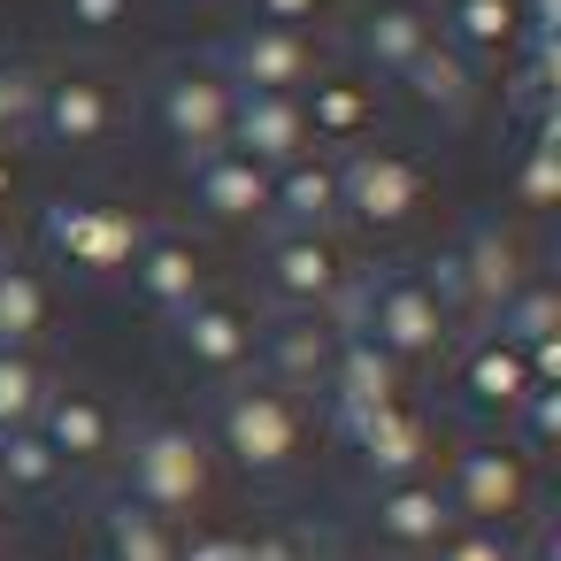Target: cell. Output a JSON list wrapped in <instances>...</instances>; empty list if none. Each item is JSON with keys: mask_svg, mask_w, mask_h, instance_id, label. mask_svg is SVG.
<instances>
[{"mask_svg": "<svg viewBox=\"0 0 561 561\" xmlns=\"http://www.w3.org/2000/svg\"><path fill=\"white\" fill-rule=\"evenodd\" d=\"M515 561H546V546H523V553H515Z\"/></svg>", "mask_w": 561, "mask_h": 561, "instance_id": "cell-41", "label": "cell"}, {"mask_svg": "<svg viewBox=\"0 0 561 561\" xmlns=\"http://www.w3.org/2000/svg\"><path fill=\"white\" fill-rule=\"evenodd\" d=\"M9 201H16V147H0V216H9Z\"/></svg>", "mask_w": 561, "mask_h": 561, "instance_id": "cell-39", "label": "cell"}, {"mask_svg": "<svg viewBox=\"0 0 561 561\" xmlns=\"http://www.w3.org/2000/svg\"><path fill=\"white\" fill-rule=\"evenodd\" d=\"M400 93H408L423 116H438V124L454 131V124H469V108H477V62L454 55L446 39H431V47L400 70Z\"/></svg>", "mask_w": 561, "mask_h": 561, "instance_id": "cell-25", "label": "cell"}, {"mask_svg": "<svg viewBox=\"0 0 561 561\" xmlns=\"http://www.w3.org/2000/svg\"><path fill=\"white\" fill-rule=\"evenodd\" d=\"M0 262H16V239H9V216H0Z\"/></svg>", "mask_w": 561, "mask_h": 561, "instance_id": "cell-40", "label": "cell"}, {"mask_svg": "<svg viewBox=\"0 0 561 561\" xmlns=\"http://www.w3.org/2000/svg\"><path fill=\"white\" fill-rule=\"evenodd\" d=\"M454 362V400L477 415V423H507L515 415V400L530 392V369H523V346H507V339H469L461 354H446Z\"/></svg>", "mask_w": 561, "mask_h": 561, "instance_id": "cell-20", "label": "cell"}, {"mask_svg": "<svg viewBox=\"0 0 561 561\" xmlns=\"http://www.w3.org/2000/svg\"><path fill=\"white\" fill-rule=\"evenodd\" d=\"M247 561H308V553H300V538H285V530H262V538H247Z\"/></svg>", "mask_w": 561, "mask_h": 561, "instance_id": "cell-38", "label": "cell"}, {"mask_svg": "<svg viewBox=\"0 0 561 561\" xmlns=\"http://www.w3.org/2000/svg\"><path fill=\"white\" fill-rule=\"evenodd\" d=\"M93 538H101V561H178V523H162L154 507H139L131 492H101L93 507Z\"/></svg>", "mask_w": 561, "mask_h": 561, "instance_id": "cell-26", "label": "cell"}, {"mask_svg": "<svg viewBox=\"0 0 561 561\" xmlns=\"http://www.w3.org/2000/svg\"><path fill=\"white\" fill-rule=\"evenodd\" d=\"M492 339H507V346H538V339H561V293L546 285V277H530V285H515L500 308H492V323H484Z\"/></svg>", "mask_w": 561, "mask_h": 561, "instance_id": "cell-30", "label": "cell"}, {"mask_svg": "<svg viewBox=\"0 0 561 561\" xmlns=\"http://www.w3.org/2000/svg\"><path fill=\"white\" fill-rule=\"evenodd\" d=\"M224 78L239 93H308V78L323 70L316 39L308 32H277V24H239L224 47H216Z\"/></svg>", "mask_w": 561, "mask_h": 561, "instance_id": "cell-12", "label": "cell"}, {"mask_svg": "<svg viewBox=\"0 0 561 561\" xmlns=\"http://www.w3.org/2000/svg\"><path fill=\"white\" fill-rule=\"evenodd\" d=\"M170 339H178V354H185L193 369H208V377H247V369H254V316H247L231 293L185 300V308L170 316Z\"/></svg>", "mask_w": 561, "mask_h": 561, "instance_id": "cell-15", "label": "cell"}, {"mask_svg": "<svg viewBox=\"0 0 561 561\" xmlns=\"http://www.w3.org/2000/svg\"><path fill=\"white\" fill-rule=\"evenodd\" d=\"M331 346H339V323L331 316H300V308H270L254 323V377L285 385V392H323V369H331Z\"/></svg>", "mask_w": 561, "mask_h": 561, "instance_id": "cell-13", "label": "cell"}, {"mask_svg": "<svg viewBox=\"0 0 561 561\" xmlns=\"http://www.w3.org/2000/svg\"><path fill=\"white\" fill-rule=\"evenodd\" d=\"M262 285H270L277 308L331 316V308L346 300L354 270H346V247L323 239V231H270V247H262Z\"/></svg>", "mask_w": 561, "mask_h": 561, "instance_id": "cell-10", "label": "cell"}, {"mask_svg": "<svg viewBox=\"0 0 561 561\" xmlns=\"http://www.w3.org/2000/svg\"><path fill=\"white\" fill-rule=\"evenodd\" d=\"M339 438L354 446L362 477L369 484H408V477H431V423L415 400H392V408H369V415H346Z\"/></svg>", "mask_w": 561, "mask_h": 561, "instance_id": "cell-14", "label": "cell"}, {"mask_svg": "<svg viewBox=\"0 0 561 561\" xmlns=\"http://www.w3.org/2000/svg\"><path fill=\"white\" fill-rule=\"evenodd\" d=\"M507 423H515V438H507V446H515L523 461L553 454V446H561V385H530V392L515 400V415H507Z\"/></svg>", "mask_w": 561, "mask_h": 561, "instance_id": "cell-32", "label": "cell"}, {"mask_svg": "<svg viewBox=\"0 0 561 561\" xmlns=\"http://www.w3.org/2000/svg\"><path fill=\"white\" fill-rule=\"evenodd\" d=\"M47 446H55V461L78 477V469H108L116 454H124V415H116V400L101 392V385H78V377H55V392H47V408H39V423H32Z\"/></svg>", "mask_w": 561, "mask_h": 561, "instance_id": "cell-11", "label": "cell"}, {"mask_svg": "<svg viewBox=\"0 0 561 561\" xmlns=\"http://www.w3.org/2000/svg\"><path fill=\"white\" fill-rule=\"evenodd\" d=\"M193 178V208L224 231H247V224H270V170H254L239 147H216L201 162H185Z\"/></svg>", "mask_w": 561, "mask_h": 561, "instance_id": "cell-19", "label": "cell"}, {"mask_svg": "<svg viewBox=\"0 0 561 561\" xmlns=\"http://www.w3.org/2000/svg\"><path fill=\"white\" fill-rule=\"evenodd\" d=\"M523 546H515V530H484V523H454L423 561H515Z\"/></svg>", "mask_w": 561, "mask_h": 561, "instance_id": "cell-34", "label": "cell"}, {"mask_svg": "<svg viewBox=\"0 0 561 561\" xmlns=\"http://www.w3.org/2000/svg\"><path fill=\"white\" fill-rule=\"evenodd\" d=\"M39 239H47V247H55V262H70L78 277H124V270H131V254H139V239H147V224H139L124 201L62 193V201H47Z\"/></svg>", "mask_w": 561, "mask_h": 561, "instance_id": "cell-9", "label": "cell"}, {"mask_svg": "<svg viewBox=\"0 0 561 561\" xmlns=\"http://www.w3.org/2000/svg\"><path fill=\"white\" fill-rule=\"evenodd\" d=\"M323 9H331V0H247V24H277V32H308L316 39Z\"/></svg>", "mask_w": 561, "mask_h": 561, "instance_id": "cell-36", "label": "cell"}, {"mask_svg": "<svg viewBox=\"0 0 561 561\" xmlns=\"http://www.w3.org/2000/svg\"><path fill=\"white\" fill-rule=\"evenodd\" d=\"M47 331H55V285H47V270H32L24 254L0 262V346H9V354H39Z\"/></svg>", "mask_w": 561, "mask_h": 561, "instance_id": "cell-28", "label": "cell"}, {"mask_svg": "<svg viewBox=\"0 0 561 561\" xmlns=\"http://www.w3.org/2000/svg\"><path fill=\"white\" fill-rule=\"evenodd\" d=\"M131 285H139V300L170 323L185 300H201V293H208V262H201V247H193L185 231L147 224V239H139V254H131Z\"/></svg>", "mask_w": 561, "mask_h": 561, "instance_id": "cell-21", "label": "cell"}, {"mask_svg": "<svg viewBox=\"0 0 561 561\" xmlns=\"http://www.w3.org/2000/svg\"><path fill=\"white\" fill-rule=\"evenodd\" d=\"M231 108H239V85L224 78L216 55H185V62H170L162 85H154V124H162V139H170L185 162L231 147Z\"/></svg>", "mask_w": 561, "mask_h": 561, "instance_id": "cell-8", "label": "cell"}, {"mask_svg": "<svg viewBox=\"0 0 561 561\" xmlns=\"http://www.w3.org/2000/svg\"><path fill=\"white\" fill-rule=\"evenodd\" d=\"M392 400H408V369H400L392 354H377L362 331H339L331 369H323V408H331V423L369 415V408H392Z\"/></svg>", "mask_w": 561, "mask_h": 561, "instance_id": "cell-18", "label": "cell"}, {"mask_svg": "<svg viewBox=\"0 0 561 561\" xmlns=\"http://www.w3.org/2000/svg\"><path fill=\"white\" fill-rule=\"evenodd\" d=\"M270 231H323L339 239V178H331V154H300L285 170H270Z\"/></svg>", "mask_w": 561, "mask_h": 561, "instance_id": "cell-24", "label": "cell"}, {"mask_svg": "<svg viewBox=\"0 0 561 561\" xmlns=\"http://www.w3.org/2000/svg\"><path fill=\"white\" fill-rule=\"evenodd\" d=\"M300 116H308V147L323 154H346V147H369L377 124H385V101L362 70H316L308 93H300Z\"/></svg>", "mask_w": 561, "mask_h": 561, "instance_id": "cell-16", "label": "cell"}, {"mask_svg": "<svg viewBox=\"0 0 561 561\" xmlns=\"http://www.w3.org/2000/svg\"><path fill=\"white\" fill-rule=\"evenodd\" d=\"M331 323H339V331H362V339H369L377 354H392L408 377H415V369H438V362L454 354V316H446V300L431 293L423 270H369V277H354L346 300L331 308Z\"/></svg>", "mask_w": 561, "mask_h": 561, "instance_id": "cell-1", "label": "cell"}, {"mask_svg": "<svg viewBox=\"0 0 561 561\" xmlns=\"http://www.w3.org/2000/svg\"><path fill=\"white\" fill-rule=\"evenodd\" d=\"M0 515H9V500H0Z\"/></svg>", "mask_w": 561, "mask_h": 561, "instance_id": "cell-42", "label": "cell"}, {"mask_svg": "<svg viewBox=\"0 0 561 561\" xmlns=\"http://www.w3.org/2000/svg\"><path fill=\"white\" fill-rule=\"evenodd\" d=\"M124 124V93L108 70L93 62H62V70H39V116H32V139L47 154H93L108 147Z\"/></svg>", "mask_w": 561, "mask_h": 561, "instance_id": "cell-7", "label": "cell"}, {"mask_svg": "<svg viewBox=\"0 0 561 561\" xmlns=\"http://www.w3.org/2000/svg\"><path fill=\"white\" fill-rule=\"evenodd\" d=\"M438 492H446L454 523L515 530V523L530 515V500H538V461H523V454H515L507 438H469V446H461V454L446 461Z\"/></svg>", "mask_w": 561, "mask_h": 561, "instance_id": "cell-6", "label": "cell"}, {"mask_svg": "<svg viewBox=\"0 0 561 561\" xmlns=\"http://www.w3.org/2000/svg\"><path fill=\"white\" fill-rule=\"evenodd\" d=\"M423 277H431V293L446 300V316H477V323H492V308H500L515 285L538 277V270H530V231L484 216V224H469V231H461Z\"/></svg>", "mask_w": 561, "mask_h": 561, "instance_id": "cell-4", "label": "cell"}, {"mask_svg": "<svg viewBox=\"0 0 561 561\" xmlns=\"http://www.w3.org/2000/svg\"><path fill=\"white\" fill-rule=\"evenodd\" d=\"M178 561H247V538H231V530H193V538H178Z\"/></svg>", "mask_w": 561, "mask_h": 561, "instance_id": "cell-37", "label": "cell"}, {"mask_svg": "<svg viewBox=\"0 0 561 561\" xmlns=\"http://www.w3.org/2000/svg\"><path fill=\"white\" fill-rule=\"evenodd\" d=\"M331 178H339V231H369V239H392L423 216V162L408 147H346L331 154Z\"/></svg>", "mask_w": 561, "mask_h": 561, "instance_id": "cell-5", "label": "cell"}, {"mask_svg": "<svg viewBox=\"0 0 561 561\" xmlns=\"http://www.w3.org/2000/svg\"><path fill=\"white\" fill-rule=\"evenodd\" d=\"M208 446L216 461H231L254 484H285L308 454V400L270 385V377H224L216 408H208Z\"/></svg>", "mask_w": 561, "mask_h": 561, "instance_id": "cell-2", "label": "cell"}, {"mask_svg": "<svg viewBox=\"0 0 561 561\" xmlns=\"http://www.w3.org/2000/svg\"><path fill=\"white\" fill-rule=\"evenodd\" d=\"M231 147L254 162V170H285L308 154V116H300V93H239L231 108Z\"/></svg>", "mask_w": 561, "mask_h": 561, "instance_id": "cell-23", "label": "cell"}, {"mask_svg": "<svg viewBox=\"0 0 561 561\" xmlns=\"http://www.w3.org/2000/svg\"><path fill=\"white\" fill-rule=\"evenodd\" d=\"M369 523H377V538H385L400 561H423V553L454 530V507H446L438 477H408V484H377Z\"/></svg>", "mask_w": 561, "mask_h": 561, "instance_id": "cell-22", "label": "cell"}, {"mask_svg": "<svg viewBox=\"0 0 561 561\" xmlns=\"http://www.w3.org/2000/svg\"><path fill=\"white\" fill-rule=\"evenodd\" d=\"M431 24H438V39H446L454 55H469L477 70H484L492 55H515V39H523L515 0H438Z\"/></svg>", "mask_w": 561, "mask_h": 561, "instance_id": "cell-27", "label": "cell"}, {"mask_svg": "<svg viewBox=\"0 0 561 561\" xmlns=\"http://www.w3.org/2000/svg\"><path fill=\"white\" fill-rule=\"evenodd\" d=\"M32 116H39V62L0 55V147L32 139Z\"/></svg>", "mask_w": 561, "mask_h": 561, "instance_id": "cell-33", "label": "cell"}, {"mask_svg": "<svg viewBox=\"0 0 561 561\" xmlns=\"http://www.w3.org/2000/svg\"><path fill=\"white\" fill-rule=\"evenodd\" d=\"M62 461L39 431H0V500H55L62 492Z\"/></svg>", "mask_w": 561, "mask_h": 561, "instance_id": "cell-29", "label": "cell"}, {"mask_svg": "<svg viewBox=\"0 0 561 561\" xmlns=\"http://www.w3.org/2000/svg\"><path fill=\"white\" fill-rule=\"evenodd\" d=\"M116 492H131L139 507H154L162 523L185 530L216 500V446H208V431L178 423V415L131 423V438H124V484Z\"/></svg>", "mask_w": 561, "mask_h": 561, "instance_id": "cell-3", "label": "cell"}, {"mask_svg": "<svg viewBox=\"0 0 561 561\" xmlns=\"http://www.w3.org/2000/svg\"><path fill=\"white\" fill-rule=\"evenodd\" d=\"M354 62H362V78H385V85H400V70L438 39V24H431V0H362L354 9Z\"/></svg>", "mask_w": 561, "mask_h": 561, "instance_id": "cell-17", "label": "cell"}, {"mask_svg": "<svg viewBox=\"0 0 561 561\" xmlns=\"http://www.w3.org/2000/svg\"><path fill=\"white\" fill-rule=\"evenodd\" d=\"M62 24L78 39H116L131 24V0H62Z\"/></svg>", "mask_w": 561, "mask_h": 561, "instance_id": "cell-35", "label": "cell"}, {"mask_svg": "<svg viewBox=\"0 0 561 561\" xmlns=\"http://www.w3.org/2000/svg\"><path fill=\"white\" fill-rule=\"evenodd\" d=\"M47 392H55L47 354H9V346H0V431H32Z\"/></svg>", "mask_w": 561, "mask_h": 561, "instance_id": "cell-31", "label": "cell"}]
</instances>
